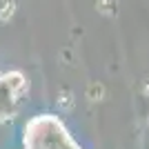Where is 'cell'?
Returning <instances> with one entry per match:
<instances>
[{"label":"cell","instance_id":"obj_1","mask_svg":"<svg viewBox=\"0 0 149 149\" xmlns=\"http://www.w3.org/2000/svg\"><path fill=\"white\" fill-rule=\"evenodd\" d=\"M102 96H105V87H102L100 82H91V85H89V89H87V98L100 100Z\"/></svg>","mask_w":149,"mask_h":149},{"label":"cell","instance_id":"obj_2","mask_svg":"<svg viewBox=\"0 0 149 149\" xmlns=\"http://www.w3.org/2000/svg\"><path fill=\"white\" fill-rule=\"evenodd\" d=\"M58 105L67 111V109H71L74 107V96H71V91H62L60 93V98H58Z\"/></svg>","mask_w":149,"mask_h":149},{"label":"cell","instance_id":"obj_3","mask_svg":"<svg viewBox=\"0 0 149 149\" xmlns=\"http://www.w3.org/2000/svg\"><path fill=\"white\" fill-rule=\"evenodd\" d=\"M13 13V2L11 0H5L2 5H0V20H9Z\"/></svg>","mask_w":149,"mask_h":149},{"label":"cell","instance_id":"obj_4","mask_svg":"<svg viewBox=\"0 0 149 149\" xmlns=\"http://www.w3.org/2000/svg\"><path fill=\"white\" fill-rule=\"evenodd\" d=\"M143 91H145V96H149V78L145 80V85H143Z\"/></svg>","mask_w":149,"mask_h":149}]
</instances>
